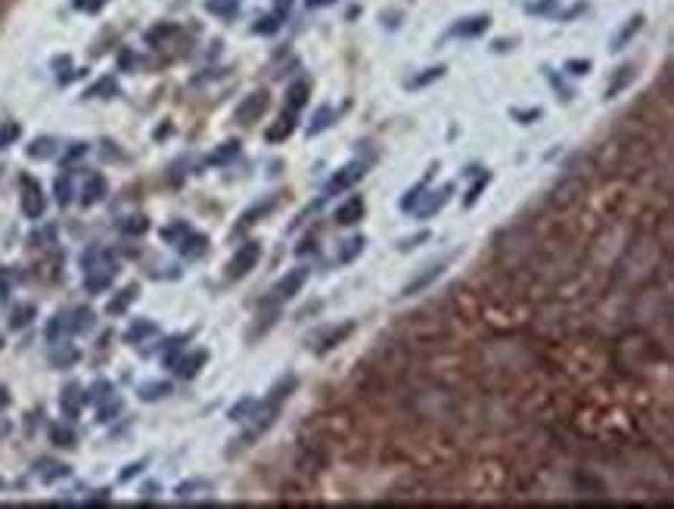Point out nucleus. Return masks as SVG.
<instances>
[{
    "label": "nucleus",
    "mask_w": 674,
    "mask_h": 509,
    "mask_svg": "<svg viewBox=\"0 0 674 509\" xmlns=\"http://www.w3.org/2000/svg\"><path fill=\"white\" fill-rule=\"evenodd\" d=\"M53 190H56V202H59V205H69V202H72V181H69V174L59 177Z\"/></svg>",
    "instance_id": "nucleus-37"
},
{
    "label": "nucleus",
    "mask_w": 674,
    "mask_h": 509,
    "mask_svg": "<svg viewBox=\"0 0 674 509\" xmlns=\"http://www.w3.org/2000/svg\"><path fill=\"white\" fill-rule=\"evenodd\" d=\"M236 156H240V143H236V140H227V143H221V146L209 156V165H230Z\"/></svg>",
    "instance_id": "nucleus-18"
},
{
    "label": "nucleus",
    "mask_w": 674,
    "mask_h": 509,
    "mask_svg": "<svg viewBox=\"0 0 674 509\" xmlns=\"http://www.w3.org/2000/svg\"><path fill=\"white\" fill-rule=\"evenodd\" d=\"M330 118H332V109H330V106L317 109V115H314V124H308V137H314V134H320V131H327V127H330Z\"/></svg>",
    "instance_id": "nucleus-35"
},
{
    "label": "nucleus",
    "mask_w": 674,
    "mask_h": 509,
    "mask_svg": "<svg viewBox=\"0 0 674 509\" xmlns=\"http://www.w3.org/2000/svg\"><path fill=\"white\" fill-rule=\"evenodd\" d=\"M31 317H35V304H22V308H16V311H13L10 326H13V329H22V326H28V323H31Z\"/></svg>",
    "instance_id": "nucleus-33"
},
{
    "label": "nucleus",
    "mask_w": 674,
    "mask_h": 509,
    "mask_svg": "<svg viewBox=\"0 0 674 509\" xmlns=\"http://www.w3.org/2000/svg\"><path fill=\"white\" fill-rule=\"evenodd\" d=\"M258 258H261V245L258 242L240 245L236 254H233V261H230V277H246L255 264H258Z\"/></svg>",
    "instance_id": "nucleus-1"
},
{
    "label": "nucleus",
    "mask_w": 674,
    "mask_h": 509,
    "mask_svg": "<svg viewBox=\"0 0 674 509\" xmlns=\"http://www.w3.org/2000/svg\"><path fill=\"white\" fill-rule=\"evenodd\" d=\"M364 177V165L361 162H352V165H345L342 171H336L332 174V181L327 183V196H336V193H345V190H352V186L357 183Z\"/></svg>",
    "instance_id": "nucleus-4"
},
{
    "label": "nucleus",
    "mask_w": 674,
    "mask_h": 509,
    "mask_svg": "<svg viewBox=\"0 0 674 509\" xmlns=\"http://www.w3.org/2000/svg\"><path fill=\"white\" fill-rule=\"evenodd\" d=\"M308 6H330V4H336V0H305Z\"/></svg>",
    "instance_id": "nucleus-55"
},
{
    "label": "nucleus",
    "mask_w": 674,
    "mask_h": 509,
    "mask_svg": "<svg viewBox=\"0 0 674 509\" xmlns=\"http://www.w3.org/2000/svg\"><path fill=\"white\" fill-rule=\"evenodd\" d=\"M441 65H435V69H426V75H420V78H414L411 81V87H423V84H429V81H435V78H441Z\"/></svg>",
    "instance_id": "nucleus-48"
},
{
    "label": "nucleus",
    "mask_w": 674,
    "mask_h": 509,
    "mask_svg": "<svg viewBox=\"0 0 674 509\" xmlns=\"http://www.w3.org/2000/svg\"><path fill=\"white\" fill-rule=\"evenodd\" d=\"M103 4H109V0H75V10H84V13H97Z\"/></svg>",
    "instance_id": "nucleus-51"
},
{
    "label": "nucleus",
    "mask_w": 674,
    "mask_h": 509,
    "mask_svg": "<svg viewBox=\"0 0 674 509\" xmlns=\"http://www.w3.org/2000/svg\"><path fill=\"white\" fill-rule=\"evenodd\" d=\"M252 407H255V401H252V397H246L243 404H236L233 410H230V419H240V422H246V419L252 417Z\"/></svg>",
    "instance_id": "nucleus-43"
},
{
    "label": "nucleus",
    "mask_w": 674,
    "mask_h": 509,
    "mask_svg": "<svg viewBox=\"0 0 674 509\" xmlns=\"http://www.w3.org/2000/svg\"><path fill=\"white\" fill-rule=\"evenodd\" d=\"M84 152H88V143H72V149L65 152V162H75V159H81Z\"/></svg>",
    "instance_id": "nucleus-52"
},
{
    "label": "nucleus",
    "mask_w": 674,
    "mask_h": 509,
    "mask_svg": "<svg viewBox=\"0 0 674 509\" xmlns=\"http://www.w3.org/2000/svg\"><path fill=\"white\" fill-rule=\"evenodd\" d=\"M566 72L569 75H587V72H591V63H587V59H584V63H581V59H569Z\"/></svg>",
    "instance_id": "nucleus-49"
},
{
    "label": "nucleus",
    "mask_w": 674,
    "mask_h": 509,
    "mask_svg": "<svg viewBox=\"0 0 674 509\" xmlns=\"http://www.w3.org/2000/svg\"><path fill=\"white\" fill-rule=\"evenodd\" d=\"M277 28H280V22L274 19V16H264V19H258V25H255V31H258V35H274Z\"/></svg>",
    "instance_id": "nucleus-47"
},
{
    "label": "nucleus",
    "mask_w": 674,
    "mask_h": 509,
    "mask_svg": "<svg viewBox=\"0 0 674 509\" xmlns=\"http://www.w3.org/2000/svg\"><path fill=\"white\" fill-rule=\"evenodd\" d=\"M69 320H72V333H88V329L93 326V311L78 308L75 314H69Z\"/></svg>",
    "instance_id": "nucleus-26"
},
{
    "label": "nucleus",
    "mask_w": 674,
    "mask_h": 509,
    "mask_svg": "<svg viewBox=\"0 0 674 509\" xmlns=\"http://www.w3.org/2000/svg\"><path fill=\"white\" fill-rule=\"evenodd\" d=\"M75 360H78V351L69 348V345H63V348H56V351H53V363H56V367H69V363H75Z\"/></svg>",
    "instance_id": "nucleus-38"
},
{
    "label": "nucleus",
    "mask_w": 674,
    "mask_h": 509,
    "mask_svg": "<svg viewBox=\"0 0 674 509\" xmlns=\"http://www.w3.org/2000/svg\"><path fill=\"white\" fill-rule=\"evenodd\" d=\"M364 211H367L364 199H361V196H352L348 202H342V205L336 208V224H342V227H352V224H357V220L364 218Z\"/></svg>",
    "instance_id": "nucleus-8"
},
{
    "label": "nucleus",
    "mask_w": 674,
    "mask_h": 509,
    "mask_svg": "<svg viewBox=\"0 0 674 509\" xmlns=\"http://www.w3.org/2000/svg\"><path fill=\"white\" fill-rule=\"evenodd\" d=\"M174 31H177V25H159V28H152L147 35V41L149 44H159V41H165L168 35H174Z\"/></svg>",
    "instance_id": "nucleus-46"
},
{
    "label": "nucleus",
    "mask_w": 674,
    "mask_h": 509,
    "mask_svg": "<svg viewBox=\"0 0 674 509\" xmlns=\"http://www.w3.org/2000/svg\"><path fill=\"white\" fill-rule=\"evenodd\" d=\"M56 152V140H50V137H41V140H35L28 146V156L31 159H50Z\"/></svg>",
    "instance_id": "nucleus-29"
},
{
    "label": "nucleus",
    "mask_w": 674,
    "mask_h": 509,
    "mask_svg": "<svg viewBox=\"0 0 674 509\" xmlns=\"http://www.w3.org/2000/svg\"><path fill=\"white\" fill-rule=\"evenodd\" d=\"M488 25H491L488 16H469V19H460L454 28H451V35L454 38H479L488 31Z\"/></svg>",
    "instance_id": "nucleus-7"
},
{
    "label": "nucleus",
    "mask_w": 674,
    "mask_h": 509,
    "mask_svg": "<svg viewBox=\"0 0 674 509\" xmlns=\"http://www.w3.org/2000/svg\"><path fill=\"white\" fill-rule=\"evenodd\" d=\"M134 299H137V286H127V289H122L118 292V299H112L109 301V314H125L127 311V304H131Z\"/></svg>",
    "instance_id": "nucleus-23"
},
{
    "label": "nucleus",
    "mask_w": 674,
    "mask_h": 509,
    "mask_svg": "<svg viewBox=\"0 0 674 509\" xmlns=\"http://www.w3.org/2000/svg\"><path fill=\"white\" fill-rule=\"evenodd\" d=\"M264 109H268V93H264V90H255V93H249V97L243 100L240 106H236V122H240V124L258 122Z\"/></svg>",
    "instance_id": "nucleus-3"
},
{
    "label": "nucleus",
    "mask_w": 674,
    "mask_h": 509,
    "mask_svg": "<svg viewBox=\"0 0 674 509\" xmlns=\"http://www.w3.org/2000/svg\"><path fill=\"white\" fill-rule=\"evenodd\" d=\"M485 183H488V174H485V177H479V181H475L473 186H469V193H466V205H473V202L479 199V193L485 190Z\"/></svg>",
    "instance_id": "nucleus-50"
},
{
    "label": "nucleus",
    "mask_w": 674,
    "mask_h": 509,
    "mask_svg": "<svg viewBox=\"0 0 674 509\" xmlns=\"http://www.w3.org/2000/svg\"><path fill=\"white\" fill-rule=\"evenodd\" d=\"M445 267H448V261H438V264H429V267H426V274H420L416 279H411V283H407L404 289H401V295H404V299H411V295H416L420 289H426V286H429L432 279H438V277H441V270H445Z\"/></svg>",
    "instance_id": "nucleus-9"
},
{
    "label": "nucleus",
    "mask_w": 674,
    "mask_h": 509,
    "mask_svg": "<svg viewBox=\"0 0 674 509\" xmlns=\"http://www.w3.org/2000/svg\"><path fill=\"white\" fill-rule=\"evenodd\" d=\"M6 404H10V395H6V388H0V410H4Z\"/></svg>",
    "instance_id": "nucleus-57"
},
{
    "label": "nucleus",
    "mask_w": 674,
    "mask_h": 509,
    "mask_svg": "<svg viewBox=\"0 0 674 509\" xmlns=\"http://www.w3.org/2000/svg\"><path fill=\"white\" fill-rule=\"evenodd\" d=\"M209 13H215V16H233L236 10H240V0H209Z\"/></svg>",
    "instance_id": "nucleus-31"
},
{
    "label": "nucleus",
    "mask_w": 674,
    "mask_h": 509,
    "mask_svg": "<svg viewBox=\"0 0 674 509\" xmlns=\"http://www.w3.org/2000/svg\"><path fill=\"white\" fill-rule=\"evenodd\" d=\"M426 240H429V233H416L414 240H404V242H401V249H414L416 242H426Z\"/></svg>",
    "instance_id": "nucleus-54"
},
{
    "label": "nucleus",
    "mask_w": 674,
    "mask_h": 509,
    "mask_svg": "<svg viewBox=\"0 0 674 509\" xmlns=\"http://www.w3.org/2000/svg\"><path fill=\"white\" fill-rule=\"evenodd\" d=\"M172 395V385L168 382H147V385H140V397L143 401H159V397Z\"/></svg>",
    "instance_id": "nucleus-25"
},
{
    "label": "nucleus",
    "mask_w": 674,
    "mask_h": 509,
    "mask_svg": "<svg viewBox=\"0 0 674 509\" xmlns=\"http://www.w3.org/2000/svg\"><path fill=\"white\" fill-rule=\"evenodd\" d=\"M159 333V326L152 323V320H137L131 329L125 333V342H131V345H140L143 338H149V336H156Z\"/></svg>",
    "instance_id": "nucleus-17"
},
{
    "label": "nucleus",
    "mask_w": 674,
    "mask_h": 509,
    "mask_svg": "<svg viewBox=\"0 0 674 509\" xmlns=\"http://www.w3.org/2000/svg\"><path fill=\"white\" fill-rule=\"evenodd\" d=\"M50 441H53L56 447H75V432H72V426H63V422H56V426L50 429Z\"/></svg>",
    "instance_id": "nucleus-24"
},
{
    "label": "nucleus",
    "mask_w": 674,
    "mask_h": 509,
    "mask_svg": "<svg viewBox=\"0 0 674 509\" xmlns=\"http://www.w3.org/2000/svg\"><path fill=\"white\" fill-rule=\"evenodd\" d=\"M206 360H209V354H206V351H193V354H186V358L174 360L172 367H174V373H177L181 379H193L196 373L206 367Z\"/></svg>",
    "instance_id": "nucleus-10"
},
{
    "label": "nucleus",
    "mask_w": 674,
    "mask_h": 509,
    "mask_svg": "<svg viewBox=\"0 0 674 509\" xmlns=\"http://www.w3.org/2000/svg\"><path fill=\"white\" fill-rule=\"evenodd\" d=\"M59 404H63V413H65V417L75 419V417L81 413V407L88 404V395H84L78 385H65L63 397H59Z\"/></svg>",
    "instance_id": "nucleus-11"
},
{
    "label": "nucleus",
    "mask_w": 674,
    "mask_h": 509,
    "mask_svg": "<svg viewBox=\"0 0 674 509\" xmlns=\"http://www.w3.org/2000/svg\"><path fill=\"white\" fill-rule=\"evenodd\" d=\"M118 410H122V401H118V397H106V404L100 407V422H109Z\"/></svg>",
    "instance_id": "nucleus-42"
},
{
    "label": "nucleus",
    "mask_w": 674,
    "mask_h": 509,
    "mask_svg": "<svg viewBox=\"0 0 674 509\" xmlns=\"http://www.w3.org/2000/svg\"><path fill=\"white\" fill-rule=\"evenodd\" d=\"M112 93H118V84L115 78H103V81H97L93 87L84 93V97H90V100H100V97H112Z\"/></svg>",
    "instance_id": "nucleus-30"
},
{
    "label": "nucleus",
    "mask_w": 674,
    "mask_h": 509,
    "mask_svg": "<svg viewBox=\"0 0 674 509\" xmlns=\"http://www.w3.org/2000/svg\"><path fill=\"white\" fill-rule=\"evenodd\" d=\"M295 385H298V379L295 376H286V379H280L277 382V385H274V392H270V401H283V397H289V395H293L295 392Z\"/></svg>",
    "instance_id": "nucleus-32"
},
{
    "label": "nucleus",
    "mask_w": 674,
    "mask_h": 509,
    "mask_svg": "<svg viewBox=\"0 0 674 509\" xmlns=\"http://www.w3.org/2000/svg\"><path fill=\"white\" fill-rule=\"evenodd\" d=\"M84 395H88V401H106V397H112V385H109V382H97V385Z\"/></svg>",
    "instance_id": "nucleus-41"
},
{
    "label": "nucleus",
    "mask_w": 674,
    "mask_h": 509,
    "mask_svg": "<svg viewBox=\"0 0 674 509\" xmlns=\"http://www.w3.org/2000/svg\"><path fill=\"white\" fill-rule=\"evenodd\" d=\"M364 245H367L364 236H352V240L345 242V249L339 252V261H352L354 254H361V252H364Z\"/></svg>",
    "instance_id": "nucleus-36"
},
{
    "label": "nucleus",
    "mask_w": 674,
    "mask_h": 509,
    "mask_svg": "<svg viewBox=\"0 0 674 509\" xmlns=\"http://www.w3.org/2000/svg\"><path fill=\"white\" fill-rule=\"evenodd\" d=\"M308 93H311L308 84H305V81H295L293 87H289V93H286L289 112H298V109H305V103H308Z\"/></svg>",
    "instance_id": "nucleus-19"
},
{
    "label": "nucleus",
    "mask_w": 674,
    "mask_h": 509,
    "mask_svg": "<svg viewBox=\"0 0 674 509\" xmlns=\"http://www.w3.org/2000/svg\"><path fill=\"white\" fill-rule=\"evenodd\" d=\"M118 230L127 233V236H140V233L149 230V220L143 218V215H131V218H125L122 224H118Z\"/></svg>",
    "instance_id": "nucleus-22"
},
{
    "label": "nucleus",
    "mask_w": 674,
    "mask_h": 509,
    "mask_svg": "<svg viewBox=\"0 0 674 509\" xmlns=\"http://www.w3.org/2000/svg\"><path fill=\"white\" fill-rule=\"evenodd\" d=\"M65 333H72V320H69V314H56L53 320H50V326H47V338L50 342H59Z\"/></svg>",
    "instance_id": "nucleus-21"
},
{
    "label": "nucleus",
    "mask_w": 674,
    "mask_h": 509,
    "mask_svg": "<svg viewBox=\"0 0 674 509\" xmlns=\"http://www.w3.org/2000/svg\"><path fill=\"white\" fill-rule=\"evenodd\" d=\"M184 233H190V227H186L184 224V220H181V224H172V227H165V230H162V240H168V242H181V236Z\"/></svg>",
    "instance_id": "nucleus-40"
},
{
    "label": "nucleus",
    "mask_w": 674,
    "mask_h": 509,
    "mask_svg": "<svg viewBox=\"0 0 674 509\" xmlns=\"http://www.w3.org/2000/svg\"><path fill=\"white\" fill-rule=\"evenodd\" d=\"M532 16H553L559 10V0H532V4L525 6Z\"/></svg>",
    "instance_id": "nucleus-34"
},
{
    "label": "nucleus",
    "mask_w": 674,
    "mask_h": 509,
    "mask_svg": "<svg viewBox=\"0 0 674 509\" xmlns=\"http://www.w3.org/2000/svg\"><path fill=\"white\" fill-rule=\"evenodd\" d=\"M19 134H22L19 124H13V122L4 124V127H0V146H10L13 140H19Z\"/></svg>",
    "instance_id": "nucleus-44"
},
{
    "label": "nucleus",
    "mask_w": 674,
    "mask_h": 509,
    "mask_svg": "<svg viewBox=\"0 0 674 509\" xmlns=\"http://www.w3.org/2000/svg\"><path fill=\"white\" fill-rule=\"evenodd\" d=\"M293 131H295V112H283L274 127H268V140H270V143H280V140L293 137Z\"/></svg>",
    "instance_id": "nucleus-15"
},
{
    "label": "nucleus",
    "mask_w": 674,
    "mask_h": 509,
    "mask_svg": "<svg viewBox=\"0 0 674 509\" xmlns=\"http://www.w3.org/2000/svg\"><path fill=\"white\" fill-rule=\"evenodd\" d=\"M38 475H41V481H56V478H65V475H69V466H65V463H53V460H41L38 463Z\"/></svg>",
    "instance_id": "nucleus-20"
},
{
    "label": "nucleus",
    "mask_w": 674,
    "mask_h": 509,
    "mask_svg": "<svg viewBox=\"0 0 674 509\" xmlns=\"http://www.w3.org/2000/svg\"><path fill=\"white\" fill-rule=\"evenodd\" d=\"M206 236H202V233H184L181 236V242H177V252H181L184 254V258H199V254L202 252H206Z\"/></svg>",
    "instance_id": "nucleus-13"
},
{
    "label": "nucleus",
    "mask_w": 674,
    "mask_h": 509,
    "mask_svg": "<svg viewBox=\"0 0 674 509\" xmlns=\"http://www.w3.org/2000/svg\"><path fill=\"white\" fill-rule=\"evenodd\" d=\"M112 279H115V274H106V270H93V274H84V289H88L90 295L106 292L109 286H112Z\"/></svg>",
    "instance_id": "nucleus-16"
},
{
    "label": "nucleus",
    "mask_w": 674,
    "mask_h": 509,
    "mask_svg": "<svg viewBox=\"0 0 674 509\" xmlns=\"http://www.w3.org/2000/svg\"><path fill=\"white\" fill-rule=\"evenodd\" d=\"M451 193H454V186H451V183H445L438 193H429V190H426L423 196H420V202H416V208H414V211H416L420 218H432L435 211L445 208V202H448Z\"/></svg>",
    "instance_id": "nucleus-6"
},
{
    "label": "nucleus",
    "mask_w": 674,
    "mask_h": 509,
    "mask_svg": "<svg viewBox=\"0 0 674 509\" xmlns=\"http://www.w3.org/2000/svg\"><path fill=\"white\" fill-rule=\"evenodd\" d=\"M305 279H308V267H295V270H289V274L274 286L270 299H274V301H286V299H293V295H298V289L305 286Z\"/></svg>",
    "instance_id": "nucleus-2"
},
{
    "label": "nucleus",
    "mask_w": 674,
    "mask_h": 509,
    "mask_svg": "<svg viewBox=\"0 0 674 509\" xmlns=\"http://www.w3.org/2000/svg\"><path fill=\"white\" fill-rule=\"evenodd\" d=\"M289 6H293V0H277V10L280 13H289Z\"/></svg>",
    "instance_id": "nucleus-56"
},
{
    "label": "nucleus",
    "mask_w": 674,
    "mask_h": 509,
    "mask_svg": "<svg viewBox=\"0 0 674 509\" xmlns=\"http://www.w3.org/2000/svg\"><path fill=\"white\" fill-rule=\"evenodd\" d=\"M352 333H354V323H352V320H348V323H342L339 329H330V333L320 338V345H317V354H327V351H332V348H336V345H342V342H345V338L352 336Z\"/></svg>",
    "instance_id": "nucleus-14"
},
{
    "label": "nucleus",
    "mask_w": 674,
    "mask_h": 509,
    "mask_svg": "<svg viewBox=\"0 0 674 509\" xmlns=\"http://www.w3.org/2000/svg\"><path fill=\"white\" fill-rule=\"evenodd\" d=\"M423 193H426V183H420V186H414V190H411V193H407V196H404V199H401V208H404V211H411V208H416V202H420V196H423Z\"/></svg>",
    "instance_id": "nucleus-45"
},
{
    "label": "nucleus",
    "mask_w": 674,
    "mask_h": 509,
    "mask_svg": "<svg viewBox=\"0 0 674 509\" xmlns=\"http://www.w3.org/2000/svg\"><path fill=\"white\" fill-rule=\"evenodd\" d=\"M631 78H634V65H625V69H618V75H616V81H612V84H609V87H606V97H609V100H612V97H616V93H618V90H625V87H628V81H631Z\"/></svg>",
    "instance_id": "nucleus-28"
},
{
    "label": "nucleus",
    "mask_w": 674,
    "mask_h": 509,
    "mask_svg": "<svg viewBox=\"0 0 674 509\" xmlns=\"http://www.w3.org/2000/svg\"><path fill=\"white\" fill-rule=\"evenodd\" d=\"M22 186H25V193H22V211H25L28 218L38 220L41 215H44V208H47L44 193H41V186H38L35 181H28V177L22 181Z\"/></svg>",
    "instance_id": "nucleus-5"
},
{
    "label": "nucleus",
    "mask_w": 674,
    "mask_h": 509,
    "mask_svg": "<svg viewBox=\"0 0 674 509\" xmlns=\"http://www.w3.org/2000/svg\"><path fill=\"white\" fill-rule=\"evenodd\" d=\"M199 491H211V485H209V481H186V485L177 488V497H181V500H190V497L199 494Z\"/></svg>",
    "instance_id": "nucleus-39"
},
{
    "label": "nucleus",
    "mask_w": 674,
    "mask_h": 509,
    "mask_svg": "<svg viewBox=\"0 0 674 509\" xmlns=\"http://www.w3.org/2000/svg\"><path fill=\"white\" fill-rule=\"evenodd\" d=\"M140 469H143V463H131L127 469L122 472V481H127V478H134V475H140Z\"/></svg>",
    "instance_id": "nucleus-53"
},
{
    "label": "nucleus",
    "mask_w": 674,
    "mask_h": 509,
    "mask_svg": "<svg viewBox=\"0 0 674 509\" xmlns=\"http://www.w3.org/2000/svg\"><path fill=\"white\" fill-rule=\"evenodd\" d=\"M640 25H643V19H640V16H634V19H631V22L625 25V28H621L618 35H616V41H612V50H621V47H625L628 41H631V38H634L637 31H640Z\"/></svg>",
    "instance_id": "nucleus-27"
},
{
    "label": "nucleus",
    "mask_w": 674,
    "mask_h": 509,
    "mask_svg": "<svg viewBox=\"0 0 674 509\" xmlns=\"http://www.w3.org/2000/svg\"><path fill=\"white\" fill-rule=\"evenodd\" d=\"M103 196H106V177L90 174L88 183H84V190H81V205H97Z\"/></svg>",
    "instance_id": "nucleus-12"
}]
</instances>
